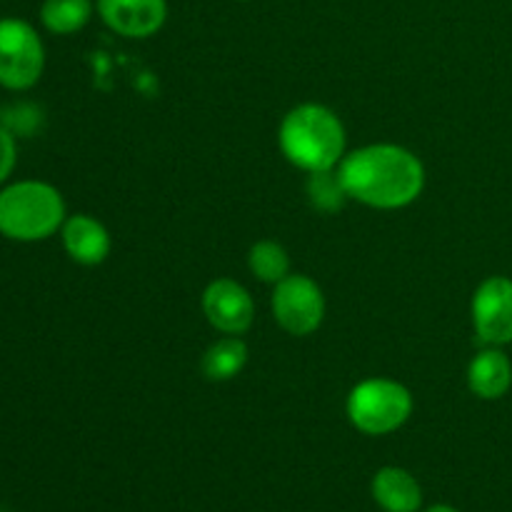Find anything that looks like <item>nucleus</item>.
<instances>
[{
  "label": "nucleus",
  "mask_w": 512,
  "mask_h": 512,
  "mask_svg": "<svg viewBox=\"0 0 512 512\" xmlns=\"http://www.w3.org/2000/svg\"><path fill=\"white\" fill-rule=\"evenodd\" d=\"M348 198L378 210L415 203L425 188V168L403 145L375 143L353 150L338 165Z\"/></svg>",
  "instance_id": "nucleus-1"
},
{
  "label": "nucleus",
  "mask_w": 512,
  "mask_h": 512,
  "mask_svg": "<svg viewBox=\"0 0 512 512\" xmlns=\"http://www.w3.org/2000/svg\"><path fill=\"white\" fill-rule=\"evenodd\" d=\"M245 365H248V345L238 335H225V338L215 340L200 360V370L213 383L238 378Z\"/></svg>",
  "instance_id": "nucleus-13"
},
{
  "label": "nucleus",
  "mask_w": 512,
  "mask_h": 512,
  "mask_svg": "<svg viewBox=\"0 0 512 512\" xmlns=\"http://www.w3.org/2000/svg\"><path fill=\"white\" fill-rule=\"evenodd\" d=\"M512 385V363L495 345L480 350L468 365V388L480 400H500Z\"/></svg>",
  "instance_id": "nucleus-11"
},
{
  "label": "nucleus",
  "mask_w": 512,
  "mask_h": 512,
  "mask_svg": "<svg viewBox=\"0 0 512 512\" xmlns=\"http://www.w3.org/2000/svg\"><path fill=\"white\" fill-rule=\"evenodd\" d=\"M203 313L215 330L225 335H243L253 325V295L230 278H218L205 288Z\"/></svg>",
  "instance_id": "nucleus-8"
},
{
  "label": "nucleus",
  "mask_w": 512,
  "mask_h": 512,
  "mask_svg": "<svg viewBox=\"0 0 512 512\" xmlns=\"http://www.w3.org/2000/svg\"><path fill=\"white\" fill-rule=\"evenodd\" d=\"M45 68V48L30 23L20 18L0 20V85L5 90H28Z\"/></svg>",
  "instance_id": "nucleus-5"
},
{
  "label": "nucleus",
  "mask_w": 512,
  "mask_h": 512,
  "mask_svg": "<svg viewBox=\"0 0 512 512\" xmlns=\"http://www.w3.org/2000/svg\"><path fill=\"white\" fill-rule=\"evenodd\" d=\"M248 268L258 280L270 285H278L280 280L290 275V255L275 240H260L250 248Z\"/></svg>",
  "instance_id": "nucleus-15"
},
{
  "label": "nucleus",
  "mask_w": 512,
  "mask_h": 512,
  "mask_svg": "<svg viewBox=\"0 0 512 512\" xmlns=\"http://www.w3.org/2000/svg\"><path fill=\"white\" fill-rule=\"evenodd\" d=\"M280 150L305 173L338 168L345 158V128L338 115L320 103H303L280 123Z\"/></svg>",
  "instance_id": "nucleus-2"
},
{
  "label": "nucleus",
  "mask_w": 512,
  "mask_h": 512,
  "mask_svg": "<svg viewBox=\"0 0 512 512\" xmlns=\"http://www.w3.org/2000/svg\"><path fill=\"white\" fill-rule=\"evenodd\" d=\"M425 512H458V510L450 508V505H433V508H428Z\"/></svg>",
  "instance_id": "nucleus-18"
},
{
  "label": "nucleus",
  "mask_w": 512,
  "mask_h": 512,
  "mask_svg": "<svg viewBox=\"0 0 512 512\" xmlns=\"http://www.w3.org/2000/svg\"><path fill=\"white\" fill-rule=\"evenodd\" d=\"M65 223L58 188L43 180H18L0 190V235L18 243H38Z\"/></svg>",
  "instance_id": "nucleus-3"
},
{
  "label": "nucleus",
  "mask_w": 512,
  "mask_h": 512,
  "mask_svg": "<svg viewBox=\"0 0 512 512\" xmlns=\"http://www.w3.org/2000/svg\"><path fill=\"white\" fill-rule=\"evenodd\" d=\"M15 160H18V148H15V138L10 130L0 128V185L8 180V175L13 173Z\"/></svg>",
  "instance_id": "nucleus-17"
},
{
  "label": "nucleus",
  "mask_w": 512,
  "mask_h": 512,
  "mask_svg": "<svg viewBox=\"0 0 512 512\" xmlns=\"http://www.w3.org/2000/svg\"><path fill=\"white\" fill-rule=\"evenodd\" d=\"M98 13L113 33L125 38H150L168 18L165 0H98Z\"/></svg>",
  "instance_id": "nucleus-9"
},
{
  "label": "nucleus",
  "mask_w": 512,
  "mask_h": 512,
  "mask_svg": "<svg viewBox=\"0 0 512 512\" xmlns=\"http://www.w3.org/2000/svg\"><path fill=\"white\" fill-rule=\"evenodd\" d=\"M373 498L388 512H418L423 505V490L408 470L388 465L375 473Z\"/></svg>",
  "instance_id": "nucleus-12"
},
{
  "label": "nucleus",
  "mask_w": 512,
  "mask_h": 512,
  "mask_svg": "<svg viewBox=\"0 0 512 512\" xmlns=\"http://www.w3.org/2000/svg\"><path fill=\"white\" fill-rule=\"evenodd\" d=\"M348 418L360 433L388 435L413 413V395L398 380L368 378L348 395Z\"/></svg>",
  "instance_id": "nucleus-4"
},
{
  "label": "nucleus",
  "mask_w": 512,
  "mask_h": 512,
  "mask_svg": "<svg viewBox=\"0 0 512 512\" xmlns=\"http://www.w3.org/2000/svg\"><path fill=\"white\" fill-rule=\"evenodd\" d=\"M270 308H273L275 323L290 335L315 333L325 318V295L318 288L315 280L308 275L290 273L288 278L280 280L270 298Z\"/></svg>",
  "instance_id": "nucleus-6"
},
{
  "label": "nucleus",
  "mask_w": 512,
  "mask_h": 512,
  "mask_svg": "<svg viewBox=\"0 0 512 512\" xmlns=\"http://www.w3.org/2000/svg\"><path fill=\"white\" fill-rule=\"evenodd\" d=\"M93 18L90 0H45L40 8V23L55 35H73Z\"/></svg>",
  "instance_id": "nucleus-14"
},
{
  "label": "nucleus",
  "mask_w": 512,
  "mask_h": 512,
  "mask_svg": "<svg viewBox=\"0 0 512 512\" xmlns=\"http://www.w3.org/2000/svg\"><path fill=\"white\" fill-rule=\"evenodd\" d=\"M473 325L485 345L512 343V280L493 275L473 295Z\"/></svg>",
  "instance_id": "nucleus-7"
},
{
  "label": "nucleus",
  "mask_w": 512,
  "mask_h": 512,
  "mask_svg": "<svg viewBox=\"0 0 512 512\" xmlns=\"http://www.w3.org/2000/svg\"><path fill=\"white\" fill-rule=\"evenodd\" d=\"M65 253L78 265H100L110 255V233L93 215H70L60 228Z\"/></svg>",
  "instance_id": "nucleus-10"
},
{
  "label": "nucleus",
  "mask_w": 512,
  "mask_h": 512,
  "mask_svg": "<svg viewBox=\"0 0 512 512\" xmlns=\"http://www.w3.org/2000/svg\"><path fill=\"white\" fill-rule=\"evenodd\" d=\"M308 200L315 210H320L325 215H333L343 208L345 200H348V193H345L338 168L308 173Z\"/></svg>",
  "instance_id": "nucleus-16"
}]
</instances>
